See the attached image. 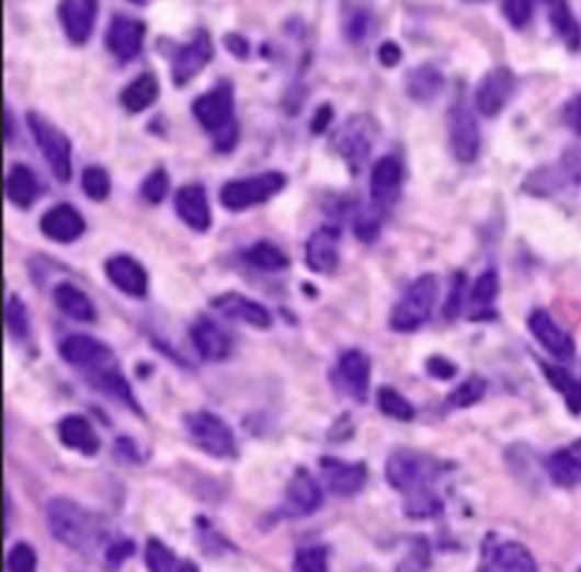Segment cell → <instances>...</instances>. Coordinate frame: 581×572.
Instances as JSON below:
<instances>
[{
	"instance_id": "cell-12",
	"label": "cell",
	"mask_w": 581,
	"mask_h": 572,
	"mask_svg": "<svg viewBox=\"0 0 581 572\" xmlns=\"http://www.w3.org/2000/svg\"><path fill=\"white\" fill-rule=\"evenodd\" d=\"M100 0H59L57 18L73 45H86L95 32Z\"/></svg>"
},
{
	"instance_id": "cell-52",
	"label": "cell",
	"mask_w": 581,
	"mask_h": 572,
	"mask_svg": "<svg viewBox=\"0 0 581 572\" xmlns=\"http://www.w3.org/2000/svg\"><path fill=\"white\" fill-rule=\"evenodd\" d=\"M378 62L384 65L386 69H392L402 62V48L397 45L395 41H386L384 45L378 48Z\"/></svg>"
},
{
	"instance_id": "cell-14",
	"label": "cell",
	"mask_w": 581,
	"mask_h": 572,
	"mask_svg": "<svg viewBox=\"0 0 581 572\" xmlns=\"http://www.w3.org/2000/svg\"><path fill=\"white\" fill-rule=\"evenodd\" d=\"M570 185H581V152L565 155L558 165H548L527 180V190L532 194H542V197H550L560 190H568Z\"/></svg>"
},
{
	"instance_id": "cell-8",
	"label": "cell",
	"mask_w": 581,
	"mask_h": 572,
	"mask_svg": "<svg viewBox=\"0 0 581 572\" xmlns=\"http://www.w3.org/2000/svg\"><path fill=\"white\" fill-rule=\"evenodd\" d=\"M376 133H378V128L374 124V118L366 116V114L350 116L348 122L339 128V133H335L333 149L343 157L350 173H360L366 159H369L374 140H376Z\"/></svg>"
},
{
	"instance_id": "cell-36",
	"label": "cell",
	"mask_w": 581,
	"mask_h": 572,
	"mask_svg": "<svg viewBox=\"0 0 581 572\" xmlns=\"http://www.w3.org/2000/svg\"><path fill=\"white\" fill-rule=\"evenodd\" d=\"M243 261L263 270V273H282V270L288 267V255L272 242L253 244L251 249L243 251Z\"/></svg>"
},
{
	"instance_id": "cell-9",
	"label": "cell",
	"mask_w": 581,
	"mask_h": 572,
	"mask_svg": "<svg viewBox=\"0 0 581 572\" xmlns=\"http://www.w3.org/2000/svg\"><path fill=\"white\" fill-rule=\"evenodd\" d=\"M480 124L470 104L458 98L449 110V149L458 163H472L480 157Z\"/></svg>"
},
{
	"instance_id": "cell-59",
	"label": "cell",
	"mask_w": 581,
	"mask_h": 572,
	"mask_svg": "<svg viewBox=\"0 0 581 572\" xmlns=\"http://www.w3.org/2000/svg\"><path fill=\"white\" fill-rule=\"evenodd\" d=\"M579 572H581V570H579Z\"/></svg>"
},
{
	"instance_id": "cell-1",
	"label": "cell",
	"mask_w": 581,
	"mask_h": 572,
	"mask_svg": "<svg viewBox=\"0 0 581 572\" xmlns=\"http://www.w3.org/2000/svg\"><path fill=\"white\" fill-rule=\"evenodd\" d=\"M192 114L216 145L218 152H232L239 140V124L235 118V85L220 81L208 93L198 95L192 104Z\"/></svg>"
},
{
	"instance_id": "cell-34",
	"label": "cell",
	"mask_w": 581,
	"mask_h": 572,
	"mask_svg": "<svg viewBox=\"0 0 581 572\" xmlns=\"http://www.w3.org/2000/svg\"><path fill=\"white\" fill-rule=\"evenodd\" d=\"M145 563H147L149 572H198L196 563L178 559V556L159 539L147 541Z\"/></svg>"
},
{
	"instance_id": "cell-39",
	"label": "cell",
	"mask_w": 581,
	"mask_h": 572,
	"mask_svg": "<svg viewBox=\"0 0 581 572\" xmlns=\"http://www.w3.org/2000/svg\"><path fill=\"white\" fill-rule=\"evenodd\" d=\"M378 410L384 412L386 416L395 419V421H411L414 419V408H411L409 400L400 393V390H395L390 386H384L378 390Z\"/></svg>"
},
{
	"instance_id": "cell-58",
	"label": "cell",
	"mask_w": 581,
	"mask_h": 572,
	"mask_svg": "<svg viewBox=\"0 0 581 572\" xmlns=\"http://www.w3.org/2000/svg\"><path fill=\"white\" fill-rule=\"evenodd\" d=\"M130 3H137V5H143V3H147V0H130Z\"/></svg>"
},
{
	"instance_id": "cell-23",
	"label": "cell",
	"mask_w": 581,
	"mask_h": 572,
	"mask_svg": "<svg viewBox=\"0 0 581 572\" xmlns=\"http://www.w3.org/2000/svg\"><path fill=\"white\" fill-rule=\"evenodd\" d=\"M210 308H216L220 314L229 320H237L243 324H251L255 329H270L272 327V314L265 306L255 304L249 296L229 291L220 294L210 300Z\"/></svg>"
},
{
	"instance_id": "cell-41",
	"label": "cell",
	"mask_w": 581,
	"mask_h": 572,
	"mask_svg": "<svg viewBox=\"0 0 581 572\" xmlns=\"http://www.w3.org/2000/svg\"><path fill=\"white\" fill-rule=\"evenodd\" d=\"M485 393H487V381L480 379V376H470L468 381L454 388V393L447 398V404L452 410H464L470 408V404L480 402Z\"/></svg>"
},
{
	"instance_id": "cell-27",
	"label": "cell",
	"mask_w": 581,
	"mask_h": 572,
	"mask_svg": "<svg viewBox=\"0 0 581 572\" xmlns=\"http://www.w3.org/2000/svg\"><path fill=\"white\" fill-rule=\"evenodd\" d=\"M546 471L558 488H579L581 485V438L556 449L546 459Z\"/></svg>"
},
{
	"instance_id": "cell-13",
	"label": "cell",
	"mask_w": 581,
	"mask_h": 572,
	"mask_svg": "<svg viewBox=\"0 0 581 572\" xmlns=\"http://www.w3.org/2000/svg\"><path fill=\"white\" fill-rule=\"evenodd\" d=\"M402 185H405L402 159L395 157V155L380 157L372 169V185H369L372 204L388 210L397 199H400Z\"/></svg>"
},
{
	"instance_id": "cell-21",
	"label": "cell",
	"mask_w": 581,
	"mask_h": 572,
	"mask_svg": "<svg viewBox=\"0 0 581 572\" xmlns=\"http://www.w3.org/2000/svg\"><path fill=\"white\" fill-rule=\"evenodd\" d=\"M59 355H62L65 363L88 369H102L112 363V351L102 341L86 334L67 336L59 343Z\"/></svg>"
},
{
	"instance_id": "cell-6",
	"label": "cell",
	"mask_w": 581,
	"mask_h": 572,
	"mask_svg": "<svg viewBox=\"0 0 581 572\" xmlns=\"http://www.w3.org/2000/svg\"><path fill=\"white\" fill-rule=\"evenodd\" d=\"M26 124L29 128H32L34 140L41 149L43 159L48 161L53 175L57 178V183H62V185L69 183L71 180V142L67 135L38 112H29Z\"/></svg>"
},
{
	"instance_id": "cell-31",
	"label": "cell",
	"mask_w": 581,
	"mask_h": 572,
	"mask_svg": "<svg viewBox=\"0 0 581 572\" xmlns=\"http://www.w3.org/2000/svg\"><path fill=\"white\" fill-rule=\"evenodd\" d=\"M5 194L12 206H18V208L32 206L41 194L36 173L29 169L26 163H14L5 180Z\"/></svg>"
},
{
	"instance_id": "cell-54",
	"label": "cell",
	"mask_w": 581,
	"mask_h": 572,
	"mask_svg": "<svg viewBox=\"0 0 581 572\" xmlns=\"http://www.w3.org/2000/svg\"><path fill=\"white\" fill-rule=\"evenodd\" d=\"M331 122H333V107L331 104H322V107H319L312 116V122H310V133L312 135H322L327 133V128H331Z\"/></svg>"
},
{
	"instance_id": "cell-10",
	"label": "cell",
	"mask_w": 581,
	"mask_h": 572,
	"mask_svg": "<svg viewBox=\"0 0 581 572\" xmlns=\"http://www.w3.org/2000/svg\"><path fill=\"white\" fill-rule=\"evenodd\" d=\"M213 55H216V45H213L208 32H196V36L190 43L180 45L171 57L173 85L182 88L192 83L208 67Z\"/></svg>"
},
{
	"instance_id": "cell-43",
	"label": "cell",
	"mask_w": 581,
	"mask_h": 572,
	"mask_svg": "<svg viewBox=\"0 0 581 572\" xmlns=\"http://www.w3.org/2000/svg\"><path fill=\"white\" fill-rule=\"evenodd\" d=\"M499 289H501V284H499V275L494 273V270H487V273H482L476 284H472V289H470V300L472 304H476L478 308H489L497 300L499 296Z\"/></svg>"
},
{
	"instance_id": "cell-5",
	"label": "cell",
	"mask_w": 581,
	"mask_h": 572,
	"mask_svg": "<svg viewBox=\"0 0 581 572\" xmlns=\"http://www.w3.org/2000/svg\"><path fill=\"white\" fill-rule=\"evenodd\" d=\"M440 464L411 449H395L386 461L388 483L405 494L431 488L440 476Z\"/></svg>"
},
{
	"instance_id": "cell-51",
	"label": "cell",
	"mask_w": 581,
	"mask_h": 572,
	"mask_svg": "<svg viewBox=\"0 0 581 572\" xmlns=\"http://www.w3.org/2000/svg\"><path fill=\"white\" fill-rule=\"evenodd\" d=\"M133 549L135 547H133L130 539H118V541H114V545L110 549H106V568L116 570L133 553Z\"/></svg>"
},
{
	"instance_id": "cell-35",
	"label": "cell",
	"mask_w": 581,
	"mask_h": 572,
	"mask_svg": "<svg viewBox=\"0 0 581 572\" xmlns=\"http://www.w3.org/2000/svg\"><path fill=\"white\" fill-rule=\"evenodd\" d=\"M539 367L548 379V384L558 390V393L565 398V402H568V410L572 414H579L581 412V381L574 379V376L562 367L548 365V363H539Z\"/></svg>"
},
{
	"instance_id": "cell-18",
	"label": "cell",
	"mask_w": 581,
	"mask_h": 572,
	"mask_svg": "<svg viewBox=\"0 0 581 572\" xmlns=\"http://www.w3.org/2000/svg\"><path fill=\"white\" fill-rule=\"evenodd\" d=\"M319 506H322V488L308 471L298 469L286 488L284 514L288 518H305L312 516Z\"/></svg>"
},
{
	"instance_id": "cell-24",
	"label": "cell",
	"mask_w": 581,
	"mask_h": 572,
	"mask_svg": "<svg viewBox=\"0 0 581 572\" xmlns=\"http://www.w3.org/2000/svg\"><path fill=\"white\" fill-rule=\"evenodd\" d=\"M319 469H322V478L327 480L329 490L339 496H353L366 483V466L362 461L350 464L341 459L322 457Z\"/></svg>"
},
{
	"instance_id": "cell-57",
	"label": "cell",
	"mask_w": 581,
	"mask_h": 572,
	"mask_svg": "<svg viewBox=\"0 0 581 572\" xmlns=\"http://www.w3.org/2000/svg\"><path fill=\"white\" fill-rule=\"evenodd\" d=\"M12 135H14V128H12V118H10V110L5 107V145L12 142Z\"/></svg>"
},
{
	"instance_id": "cell-38",
	"label": "cell",
	"mask_w": 581,
	"mask_h": 572,
	"mask_svg": "<svg viewBox=\"0 0 581 572\" xmlns=\"http://www.w3.org/2000/svg\"><path fill=\"white\" fill-rule=\"evenodd\" d=\"M546 3L550 8V22H554L556 32L565 38V43H568L572 50H577L579 41H581V32H579V24L574 22L568 3H565V0H546Z\"/></svg>"
},
{
	"instance_id": "cell-44",
	"label": "cell",
	"mask_w": 581,
	"mask_h": 572,
	"mask_svg": "<svg viewBox=\"0 0 581 572\" xmlns=\"http://www.w3.org/2000/svg\"><path fill=\"white\" fill-rule=\"evenodd\" d=\"M168 187H171V175H168V171L163 169V165H159V169H155L145 178V183L140 187L143 199L147 204H151V206H157V204H161L166 199Z\"/></svg>"
},
{
	"instance_id": "cell-28",
	"label": "cell",
	"mask_w": 581,
	"mask_h": 572,
	"mask_svg": "<svg viewBox=\"0 0 581 572\" xmlns=\"http://www.w3.org/2000/svg\"><path fill=\"white\" fill-rule=\"evenodd\" d=\"M59 433V441H62L65 447L81 451L86 457H95L100 451V435L95 433L93 424L81 414H69L62 421H59L57 426Z\"/></svg>"
},
{
	"instance_id": "cell-15",
	"label": "cell",
	"mask_w": 581,
	"mask_h": 572,
	"mask_svg": "<svg viewBox=\"0 0 581 572\" xmlns=\"http://www.w3.org/2000/svg\"><path fill=\"white\" fill-rule=\"evenodd\" d=\"M145 34H147V24L143 20L116 14L104 38L106 50H110L118 62H133V59L143 53Z\"/></svg>"
},
{
	"instance_id": "cell-19",
	"label": "cell",
	"mask_w": 581,
	"mask_h": 572,
	"mask_svg": "<svg viewBox=\"0 0 581 572\" xmlns=\"http://www.w3.org/2000/svg\"><path fill=\"white\" fill-rule=\"evenodd\" d=\"M41 232L57 244H71L86 232V218L71 204H57L45 210L41 218Z\"/></svg>"
},
{
	"instance_id": "cell-16",
	"label": "cell",
	"mask_w": 581,
	"mask_h": 572,
	"mask_svg": "<svg viewBox=\"0 0 581 572\" xmlns=\"http://www.w3.org/2000/svg\"><path fill=\"white\" fill-rule=\"evenodd\" d=\"M339 242L341 232L333 225H324L310 234L308 244H305V263L317 275H333L339 270Z\"/></svg>"
},
{
	"instance_id": "cell-53",
	"label": "cell",
	"mask_w": 581,
	"mask_h": 572,
	"mask_svg": "<svg viewBox=\"0 0 581 572\" xmlns=\"http://www.w3.org/2000/svg\"><path fill=\"white\" fill-rule=\"evenodd\" d=\"M565 124L570 126L572 133L581 135V95L572 98L568 104H565V112H562Z\"/></svg>"
},
{
	"instance_id": "cell-55",
	"label": "cell",
	"mask_w": 581,
	"mask_h": 572,
	"mask_svg": "<svg viewBox=\"0 0 581 572\" xmlns=\"http://www.w3.org/2000/svg\"><path fill=\"white\" fill-rule=\"evenodd\" d=\"M225 45H227L229 53H232L235 57H241V59H247L249 53H251L249 41L243 38V36H239V34H227L225 36Z\"/></svg>"
},
{
	"instance_id": "cell-2",
	"label": "cell",
	"mask_w": 581,
	"mask_h": 572,
	"mask_svg": "<svg viewBox=\"0 0 581 572\" xmlns=\"http://www.w3.org/2000/svg\"><path fill=\"white\" fill-rule=\"evenodd\" d=\"M45 518L53 537L69 549L76 551H93L100 541V523L93 514H88L83 506H79L65 496L50 500L45 506Z\"/></svg>"
},
{
	"instance_id": "cell-26",
	"label": "cell",
	"mask_w": 581,
	"mask_h": 572,
	"mask_svg": "<svg viewBox=\"0 0 581 572\" xmlns=\"http://www.w3.org/2000/svg\"><path fill=\"white\" fill-rule=\"evenodd\" d=\"M192 343L204 359L208 363H220V359H227L229 353H232V339H229L225 331L208 318L196 320L192 324Z\"/></svg>"
},
{
	"instance_id": "cell-37",
	"label": "cell",
	"mask_w": 581,
	"mask_h": 572,
	"mask_svg": "<svg viewBox=\"0 0 581 572\" xmlns=\"http://www.w3.org/2000/svg\"><path fill=\"white\" fill-rule=\"evenodd\" d=\"M442 511V502L440 496L433 492V488H421L407 494L405 500V514L414 520H423V518H433Z\"/></svg>"
},
{
	"instance_id": "cell-48",
	"label": "cell",
	"mask_w": 581,
	"mask_h": 572,
	"mask_svg": "<svg viewBox=\"0 0 581 572\" xmlns=\"http://www.w3.org/2000/svg\"><path fill=\"white\" fill-rule=\"evenodd\" d=\"M503 5V14H506V20L511 22V26L515 28H525L532 20V0H501Z\"/></svg>"
},
{
	"instance_id": "cell-3",
	"label": "cell",
	"mask_w": 581,
	"mask_h": 572,
	"mask_svg": "<svg viewBox=\"0 0 581 572\" xmlns=\"http://www.w3.org/2000/svg\"><path fill=\"white\" fill-rule=\"evenodd\" d=\"M437 294L440 282L435 275H421L419 279L411 282L390 312V329L397 331V334L419 331L431 320L433 308L437 304Z\"/></svg>"
},
{
	"instance_id": "cell-20",
	"label": "cell",
	"mask_w": 581,
	"mask_h": 572,
	"mask_svg": "<svg viewBox=\"0 0 581 572\" xmlns=\"http://www.w3.org/2000/svg\"><path fill=\"white\" fill-rule=\"evenodd\" d=\"M175 214L178 218L187 225L194 232H208L210 230V206H208V194L204 185H182L175 192Z\"/></svg>"
},
{
	"instance_id": "cell-25",
	"label": "cell",
	"mask_w": 581,
	"mask_h": 572,
	"mask_svg": "<svg viewBox=\"0 0 581 572\" xmlns=\"http://www.w3.org/2000/svg\"><path fill=\"white\" fill-rule=\"evenodd\" d=\"M339 379L350 396L364 402L372 381V357L360 348L345 351L339 359Z\"/></svg>"
},
{
	"instance_id": "cell-56",
	"label": "cell",
	"mask_w": 581,
	"mask_h": 572,
	"mask_svg": "<svg viewBox=\"0 0 581 572\" xmlns=\"http://www.w3.org/2000/svg\"><path fill=\"white\" fill-rule=\"evenodd\" d=\"M480 572H509V570H506V568H501L494 559H489V556H487L485 563H482V568H480Z\"/></svg>"
},
{
	"instance_id": "cell-40",
	"label": "cell",
	"mask_w": 581,
	"mask_h": 572,
	"mask_svg": "<svg viewBox=\"0 0 581 572\" xmlns=\"http://www.w3.org/2000/svg\"><path fill=\"white\" fill-rule=\"evenodd\" d=\"M81 185L88 199L104 202L112 194V178L102 165H88L81 175Z\"/></svg>"
},
{
	"instance_id": "cell-33",
	"label": "cell",
	"mask_w": 581,
	"mask_h": 572,
	"mask_svg": "<svg viewBox=\"0 0 581 572\" xmlns=\"http://www.w3.org/2000/svg\"><path fill=\"white\" fill-rule=\"evenodd\" d=\"M442 88H445V77L431 67V65H423L417 67L414 71H409L407 77V95L417 102H433L440 93Z\"/></svg>"
},
{
	"instance_id": "cell-30",
	"label": "cell",
	"mask_w": 581,
	"mask_h": 572,
	"mask_svg": "<svg viewBox=\"0 0 581 572\" xmlns=\"http://www.w3.org/2000/svg\"><path fill=\"white\" fill-rule=\"evenodd\" d=\"M53 300L55 306L62 310L67 318L76 320V322H95L98 320V310L95 304L88 298V294H83L79 286H73L69 282L57 284L53 289Z\"/></svg>"
},
{
	"instance_id": "cell-49",
	"label": "cell",
	"mask_w": 581,
	"mask_h": 572,
	"mask_svg": "<svg viewBox=\"0 0 581 572\" xmlns=\"http://www.w3.org/2000/svg\"><path fill=\"white\" fill-rule=\"evenodd\" d=\"M425 369L433 376V379H440V381H449L456 376V365L452 363V359L442 357V355H433L431 359H428Z\"/></svg>"
},
{
	"instance_id": "cell-46",
	"label": "cell",
	"mask_w": 581,
	"mask_h": 572,
	"mask_svg": "<svg viewBox=\"0 0 581 572\" xmlns=\"http://www.w3.org/2000/svg\"><path fill=\"white\" fill-rule=\"evenodd\" d=\"M5 322L12 339H24L29 334V310L20 296L8 298V310H5Z\"/></svg>"
},
{
	"instance_id": "cell-17",
	"label": "cell",
	"mask_w": 581,
	"mask_h": 572,
	"mask_svg": "<svg viewBox=\"0 0 581 572\" xmlns=\"http://www.w3.org/2000/svg\"><path fill=\"white\" fill-rule=\"evenodd\" d=\"M532 336L537 339L544 348L560 363H568L574 357V339L565 331L546 310H534L527 320Z\"/></svg>"
},
{
	"instance_id": "cell-29",
	"label": "cell",
	"mask_w": 581,
	"mask_h": 572,
	"mask_svg": "<svg viewBox=\"0 0 581 572\" xmlns=\"http://www.w3.org/2000/svg\"><path fill=\"white\" fill-rule=\"evenodd\" d=\"M159 93H161V85H159L157 73L143 71L140 77H135L124 90H121L118 102L128 114H140L159 100Z\"/></svg>"
},
{
	"instance_id": "cell-45",
	"label": "cell",
	"mask_w": 581,
	"mask_h": 572,
	"mask_svg": "<svg viewBox=\"0 0 581 572\" xmlns=\"http://www.w3.org/2000/svg\"><path fill=\"white\" fill-rule=\"evenodd\" d=\"M296 572H329V549L327 547H305L294 559Z\"/></svg>"
},
{
	"instance_id": "cell-11",
	"label": "cell",
	"mask_w": 581,
	"mask_h": 572,
	"mask_svg": "<svg viewBox=\"0 0 581 572\" xmlns=\"http://www.w3.org/2000/svg\"><path fill=\"white\" fill-rule=\"evenodd\" d=\"M513 93L515 73L509 67H494L492 71L485 73L476 88V110L487 118H494L506 110Z\"/></svg>"
},
{
	"instance_id": "cell-7",
	"label": "cell",
	"mask_w": 581,
	"mask_h": 572,
	"mask_svg": "<svg viewBox=\"0 0 581 572\" xmlns=\"http://www.w3.org/2000/svg\"><path fill=\"white\" fill-rule=\"evenodd\" d=\"M182 421H185L190 438L196 443V447H202L206 455L218 459L237 457L235 433L220 416L210 412H190Z\"/></svg>"
},
{
	"instance_id": "cell-47",
	"label": "cell",
	"mask_w": 581,
	"mask_h": 572,
	"mask_svg": "<svg viewBox=\"0 0 581 572\" xmlns=\"http://www.w3.org/2000/svg\"><path fill=\"white\" fill-rule=\"evenodd\" d=\"M38 559L36 551L29 545H14L8 553V572H36Z\"/></svg>"
},
{
	"instance_id": "cell-4",
	"label": "cell",
	"mask_w": 581,
	"mask_h": 572,
	"mask_svg": "<svg viewBox=\"0 0 581 572\" xmlns=\"http://www.w3.org/2000/svg\"><path fill=\"white\" fill-rule=\"evenodd\" d=\"M286 187V175L280 171H265L260 175L241 178V180H229L220 190V204L239 214V210H249L253 206H260L270 202L272 197Z\"/></svg>"
},
{
	"instance_id": "cell-50",
	"label": "cell",
	"mask_w": 581,
	"mask_h": 572,
	"mask_svg": "<svg viewBox=\"0 0 581 572\" xmlns=\"http://www.w3.org/2000/svg\"><path fill=\"white\" fill-rule=\"evenodd\" d=\"M464 286H466V277L456 275L454 284H452L449 300H447V306H445V318L447 320H454L456 314H458V310H462V306H464Z\"/></svg>"
},
{
	"instance_id": "cell-22",
	"label": "cell",
	"mask_w": 581,
	"mask_h": 572,
	"mask_svg": "<svg viewBox=\"0 0 581 572\" xmlns=\"http://www.w3.org/2000/svg\"><path fill=\"white\" fill-rule=\"evenodd\" d=\"M104 273L116 289L124 291L126 296H133V298L147 296V289H149L147 270L143 267L140 261H135L133 255H112V259L104 263Z\"/></svg>"
},
{
	"instance_id": "cell-42",
	"label": "cell",
	"mask_w": 581,
	"mask_h": 572,
	"mask_svg": "<svg viewBox=\"0 0 581 572\" xmlns=\"http://www.w3.org/2000/svg\"><path fill=\"white\" fill-rule=\"evenodd\" d=\"M384 208H378L376 204H372L369 208H362L360 214L355 216V234L362 239V242H374L380 232V222H384Z\"/></svg>"
},
{
	"instance_id": "cell-32",
	"label": "cell",
	"mask_w": 581,
	"mask_h": 572,
	"mask_svg": "<svg viewBox=\"0 0 581 572\" xmlns=\"http://www.w3.org/2000/svg\"><path fill=\"white\" fill-rule=\"evenodd\" d=\"M487 556L509 572H539L532 551L520 541H499L492 549H487Z\"/></svg>"
}]
</instances>
